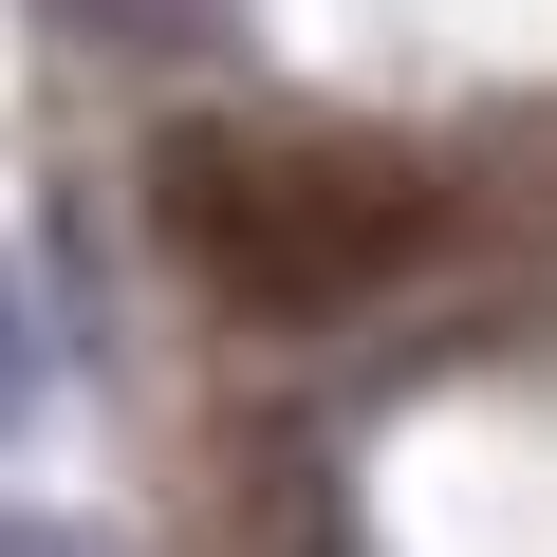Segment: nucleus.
Segmentation results:
<instances>
[{
  "label": "nucleus",
  "instance_id": "f257e3e1",
  "mask_svg": "<svg viewBox=\"0 0 557 557\" xmlns=\"http://www.w3.org/2000/svg\"><path fill=\"white\" fill-rule=\"evenodd\" d=\"M149 205H168L186 278H205V298H242V317H354L372 278H409V242H428L409 149H372V131H278V112L168 131Z\"/></svg>",
  "mask_w": 557,
  "mask_h": 557
},
{
  "label": "nucleus",
  "instance_id": "f03ea898",
  "mask_svg": "<svg viewBox=\"0 0 557 557\" xmlns=\"http://www.w3.org/2000/svg\"><path fill=\"white\" fill-rule=\"evenodd\" d=\"M38 372H57V354H38V317H20V278H0V428L38 409Z\"/></svg>",
  "mask_w": 557,
  "mask_h": 557
},
{
  "label": "nucleus",
  "instance_id": "7ed1b4c3",
  "mask_svg": "<svg viewBox=\"0 0 557 557\" xmlns=\"http://www.w3.org/2000/svg\"><path fill=\"white\" fill-rule=\"evenodd\" d=\"M0 557H94V539L75 520H0Z\"/></svg>",
  "mask_w": 557,
  "mask_h": 557
}]
</instances>
